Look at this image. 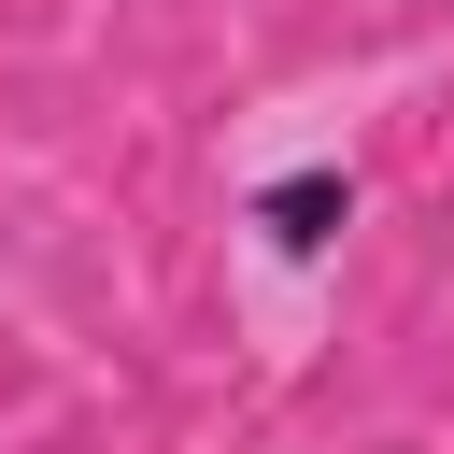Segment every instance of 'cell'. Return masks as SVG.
<instances>
[{"mask_svg": "<svg viewBox=\"0 0 454 454\" xmlns=\"http://www.w3.org/2000/svg\"><path fill=\"white\" fill-rule=\"evenodd\" d=\"M355 170L340 156H298V170H270L255 199H241V227H255V255H284V270H326L340 255V227H355Z\"/></svg>", "mask_w": 454, "mask_h": 454, "instance_id": "cell-1", "label": "cell"}]
</instances>
